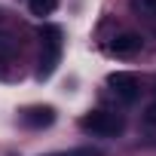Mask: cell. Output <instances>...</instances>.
Wrapping results in <instances>:
<instances>
[{
    "instance_id": "7",
    "label": "cell",
    "mask_w": 156,
    "mask_h": 156,
    "mask_svg": "<svg viewBox=\"0 0 156 156\" xmlns=\"http://www.w3.org/2000/svg\"><path fill=\"white\" fill-rule=\"evenodd\" d=\"M49 156H101L98 147H73V150H61V153H49Z\"/></svg>"
},
{
    "instance_id": "6",
    "label": "cell",
    "mask_w": 156,
    "mask_h": 156,
    "mask_svg": "<svg viewBox=\"0 0 156 156\" xmlns=\"http://www.w3.org/2000/svg\"><path fill=\"white\" fill-rule=\"evenodd\" d=\"M58 3H61V0H28V6H31V12L34 16H52L55 9H58Z\"/></svg>"
},
{
    "instance_id": "10",
    "label": "cell",
    "mask_w": 156,
    "mask_h": 156,
    "mask_svg": "<svg viewBox=\"0 0 156 156\" xmlns=\"http://www.w3.org/2000/svg\"><path fill=\"white\" fill-rule=\"evenodd\" d=\"M144 119H147L150 126H156V104H150V107H147V113H144Z\"/></svg>"
},
{
    "instance_id": "3",
    "label": "cell",
    "mask_w": 156,
    "mask_h": 156,
    "mask_svg": "<svg viewBox=\"0 0 156 156\" xmlns=\"http://www.w3.org/2000/svg\"><path fill=\"white\" fill-rule=\"evenodd\" d=\"M107 86L113 89V95L119 98V101H135L138 98V76L135 73H126V70H116V73H110L107 76Z\"/></svg>"
},
{
    "instance_id": "4",
    "label": "cell",
    "mask_w": 156,
    "mask_h": 156,
    "mask_svg": "<svg viewBox=\"0 0 156 156\" xmlns=\"http://www.w3.org/2000/svg\"><path fill=\"white\" fill-rule=\"evenodd\" d=\"M138 52H141V37L138 34H119L110 43V55H116V58H132Z\"/></svg>"
},
{
    "instance_id": "1",
    "label": "cell",
    "mask_w": 156,
    "mask_h": 156,
    "mask_svg": "<svg viewBox=\"0 0 156 156\" xmlns=\"http://www.w3.org/2000/svg\"><path fill=\"white\" fill-rule=\"evenodd\" d=\"M80 129L92 132V135H101V138H113V135L122 132V116L110 113V110H89L80 119Z\"/></svg>"
},
{
    "instance_id": "9",
    "label": "cell",
    "mask_w": 156,
    "mask_h": 156,
    "mask_svg": "<svg viewBox=\"0 0 156 156\" xmlns=\"http://www.w3.org/2000/svg\"><path fill=\"white\" fill-rule=\"evenodd\" d=\"M12 52H16V40L0 34V58H12Z\"/></svg>"
},
{
    "instance_id": "8",
    "label": "cell",
    "mask_w": 156,
    "mask_h": 156,
    "mask_svg": "<svg viewBox=\"0 0 156 156\" xmlns=\"http://www.w3.org/2000/svg\"><path fill=\"white\" fill-rule=\"evenodd\" d=\"M132 6H135L138 12H144V16H150V19L156 22V0H132Z\"/></svg>"
},
{
    "instance_id": "2",
    "label": "cell",
    "mask_w": 156,
    "mask_h": 156,
    "mask_svg": "<svg viewBox=\"0 0 156 156\" xmlns=\"http://www.w3.org/2000/svg\"><path fill=\"white\" fill-rule=\"evenodd\" d=\"M43 37H46V52H43V58H40V80H46V76H52V70H55V64H58V52H61V31L58 28H43Z\"/></svg>"
},
{
    "instance_id": "5",
    "label": "cell",
    "mask_w": 156,
    "mask_h": 156,
    "mask_svg": "<svg viewBox=\"0 0 156 156\" xmlns=\"http://www.w3.org/2000/svg\"><path fill=\"white\" fill-rule=\"evenodd\" d=\"M22 119H25V126L40 129V126H49V122L55 119V110H52V107H28V110L22 113Z\"/></svg>"
}]
</instances>
